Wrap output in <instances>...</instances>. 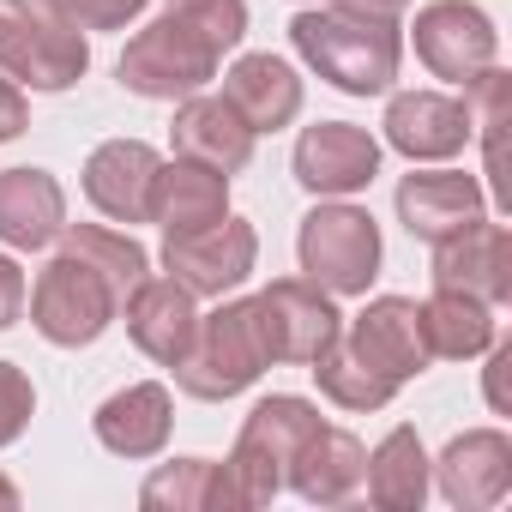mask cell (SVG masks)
<instances>
[{
	"instance_id": "cell-1",
	"label": "cell",
	"mask_w": 512,
	"mask_h": 512,
	"mask_svg": "<svg viewBox=\"0 0 512 512\" xmlns=\"http://www.w3.org/2000/svg\"><path fill=\"white\" fill-rule=\"evenodd\" d=\"M290 43L344 97H386L404 67V31L392 19H362L338 7H302L290 19Z\"/></svg>"
},
{
	"instance_id": "cell-2",
	"label": "cell",
	"mask_w": 512,
	"mask_h": 512,
	"mask_svg": "<svg viewBox=\"0 0 512 512\" xmlns=\"http://www.w3.org/2000/svg\"><path fill=\"white\" fill-rule=\"evenodd\" d=\"M169 368H175V386H181L187 398H205V404L241 398L253 380L272 368V350H266L260 314H253V296H247V302H223V308L199 314V320H193L187 350H181Z\"/></svg>"
},
{
	"instance_id": "cell-3",
	"label": "cell",
	"mask_w": 512,
	"mask_h": 512,
	"mask_svg": "<svg viewBox=\"0 0 512 512\" xmlns=\"http://www.w3.org/2000/svg\"><path fill=\"white\" fill-rule=\"evenodd\" d=\"M296 260H302V278L320 284L326 296H368L386 260L374 211L350 199H320L296 229Z\"/></svg>"
},
{
	"instance_id": "cell-4",
	"label": "cell",
	"mask_w": 512,
	"mask_h": 512,
	"mask_svg": "<svg viewBox=\"0 0 512 512\" xmlns=\"http://www.w3.org/2000/svg\"><path fill=\"white\" fill-rule=\"evenodd\" d=\"M320 422H326V416H320L308 398H296V392H272V398H260V404L247 410V422H241V434H235V452L223 458L229 476H235V488H241V512L272 506V500L284 494L290 458L302 452V440H308Z\"/></svg>"
},
{
	"instance_id": "cell-5",
	"label": "cell",
	"mask_w": 512,
	"mask_h": 512,
	"mask_svg": "<svg viewBox=\"0 0 512 512\" xmlns=\"http://www.w3.org/2000/svg\"><path fill=\"white\" fill-rule=\"evenodd\" d=\"M217 49L169 7V13H157L127 49H121V85L133 91V97H145V103H181V97H193V91H205L211 79H217Z\"/></svg>"
},
{
	"instance_id": "cell-6",
	"label": "cell",
	"mask_w": 512,
	"mask_h": 512,
	"mask_svg": "<svg viewBox=\"0 0 512 512\" xmlns=\"http://www.w3.org/2000/svg\"><path fill=\"white\" fill-rule=\"evenodd\" d=\"M25 302H31V326L55 350H85V344H97L121 320V296L103 284L97 266H85L79 253H67V247L37 272V284H31Z\"/></svg>"
},
{
	"instance_id": "cell-7",
	"label": "cell",
	"mask_w": 512,
	"mask_h": 512,
	"mask_svg": "<svg viewBox=\"0 0 512 512\" xmlns=\"http://www.w3.org/2000/svg\"><path fill=\"white\" fill-rule=\"evenodd\" d=\"M91 67V31H79L73 19L49 13V7H25L7 13V31H0V73L19 79L25 91H73Z\"/></svg>"
},
{
	"instance_id": "cell-8",
	"label": "cell",
	"mask_w": 512,
	"mask_h": 512,
	"mask_svg": "<svg viewBox=\"0 0 512 512\" xmlns=\"http://www.w3.org/2000/svg\"><path fill=\"white\" fill-rule=\"evenodd\" d=\"M260 266V229L247 217H217L205 229H187V235H163V272L199 302H223L229 290H241Z\"/></svg>"
},
{
	"instance_id": "cell-9",
	"label": "cell",
	"mask_w": 512,
	"mask_h": 512,
	"mask_svg": "<svg viewBox=\"0 0 512 512\" xmlns=\"http://www.w3.org/2000/svg\"><path fill=\"white\" fill-rule=\"evenodd\" d=\"M410 43H416V61L446 85H470L500 55V31L476 0H428L410 25Z\"/></svg>"
},
{
	"instance_id": "cell-10",
	"label": "cell",
	"mask_w": 512,
	"mask_h": 512,
	"mask_svg": "<svg viewBox=\"0 0 512 512\" xmlns=\"http://www.w3.org/2000/svg\"><path fill=\"white\" fill-rule=\"evenodd\" d=\"M253 314H260V332H266L272 362H296V368H308L344 332L338 296H326L308 278H272L260 296H253Z\"/></svg>"
},
{
	"instance_id": "cell-11",
	"label": "cell",
	"mask_w": 512,
	"mask_h": 512,
	"mask_svg": "<svg viewBox=\"0 0 512 512\" xmlns=\"http://www.w3.org/2000/svg\"><path fill=\"white\" fill-rule=\"evenodd\" d=\"M290 163L314 199H356L380 175V139L356 121H314V127H302Z\"/></svg>"
},
{
	"instance_id": "cell-12",
	"label": "cell",
	"mask_w": 512,
	"mask_h": 512,
	"mask_svg": "<svg viewBox=\"0 0 512 512\" xmlns=\"http://www.w3.org/2000/svg\"><path fill=\"white\" fill-rule=\"evenodd\" d=\"M428 476L446 506L488 512L512 494V434L506 428H464L446 440L440 458H428Z\"/></svg>"
},
{
	"instance_id": "cell-13",
	"label": "cell",
	"mask_w": 512,
	"mask_h": 512,
	"mask_svg": "<svg viewBox=\"0 0 512 512\" xmlns=\"http://www.w3.org/2000/svg\"><path fill=\"white\" fill-rule=\"evenodd\" d=\"M476 217H488V193L476 175L464 169H446V163H410V175L398 181V223L416 235V241H446L458 229H470Z\"/></svg>"
},
{
	"instance_id": "cell-14",
	"label": "cell",
	"mask_w": 512,
	"mask_h": 512,
	"mask_svg": "<svg viewBox=\"0 0 512 512\" xmlns=\"http://www.w3.org/2000/svg\"><path fill=\"white\" fill-rule=\"evenodd\" d=\"M434 290H464L488 308L512 302V229L476 217L470 229L434 241Z\"/></svg>"
},
{
	"instance_id": "cell-15",
	"label": "cell",
	"mask_w": 512,
	"mask_h": 512,
	"mask_svg": "<svg viewBox=\"0 0 512 512\" xmlns=\"http://www.w3.org/2000/svg\"><path fill=\"white\" fill-rule=\"evenodd\" d=\"M344 344L374 368V374H386L392 386H404V380H416V374H428V338H422V302H410V296H374L350 326H344Z\"/></svg>"
},
{
	"instance_id": "cell-16",
	"label": "cell",
	"mask_w": 512,
	"mask_h": 512,
	"mask_svg": "<svg viewBox=\"0 0 512 512\" xmlns=\"http://www.w3.org/2000/svg\"><path fill=\"white\" fill-rule=\"evenodd\" d=\"M157 145L145 139H103L85 157V199L109 217V223H151V187H157Z\"/></svg>"
},
{
	"instance_id": "cell-17",
	"label": "cell",
	"mask_w": 512,
	"mask_h": 512,
	"mask_svg": "<svg viewBox=\"0 0 512 512\" xmlns=\"http://www.w3.org/2000/svg\"><path fill=\"white\" fill-rule=\"evenodd\" d=\"M380 127H386V145L410 163H452L470 145V115L446 91H392Z\"/></svg>"
},
{
	"instance_id": "cell-18",
	"label": "cell",
	"mask_w": 512,
	"mask_h": 512,
	"mask_svg": "<svg viewBox=\"0 0 512 512\" xmlns=\"http://www.w3.org/2000/svg\"><path fill=\"white\" fill-rule=\"evenodd\" d=\"M91 428H97L103 452H115V458H127V464L157 458V452L169 446V434H175V398H169L163 380L121 386V392H109V398L97 404Z\"/></svg>"
},
{
	"instance_id": "cell-19",
	"label": "cell",
	"mask_w": 512,
	"mask_h": 512,
	"mask_svg": "<svg viewBox=\"0 0 512 512\" xmlns=\"http://www.w3.org/2000/svg\"><path fill=\"white\" fill-rule=\"evenodd\" d=\"M169 139H175V157H193V163H205V169H217V175H241V169L253 163V139H260V133H253L223 97L193 91V97L175 103Z\"/></svg>"
},
{
	"instance_id": "cell-20",
	"label": "cell",
	"mask_w": 512,
	"mask_h": 512,
	"mask_svg": "<svg viewBox=\"0 0 512 512\" xmlns=\"http://www.w3.org/2000/svg\"><path fill=\"white\" fill-rule=\"evenodd\" d=\"M362 470H368V446H362L350 428L320 422V428L302 440V452L290 458L284 488H296L308 506H344V500L362 494Z\"/></svg>"
},
{
	"instance_id": "cell-21",
	"label": "cell",
	"mask_w": 512,
	"mask_h": 512,
	"mask_svg": "<svg viewBox=\"0 0 512 512\" xmlns=\"http://www.w3.org/2000/svg\"><path fill=\"white\" fill-rule=\"evenodd\" d=\"M223 103L253 127V133H278L302 115V73L284 55H241L223 73Z\"/></svg>"
},
{
	"instance_id": "cell-22",
	"label": "cell",
	"mask_w": 512,
	"mask_h": 512,
	"mask_svg": "<svg viewBox=\"0 0 512 512\" xmlns=\"http://www.w3.org/2000/svg\"><path fill=\"white\" fill-rule=\"evenodd\" d=\"M67 229V193L49 169H0V241L13 253H37Z\"/></svg>"
},
{
	"instance_id": "cell-23",
	"label": "cell",
	"mask_w": 512,
	"mask_h": 512,
	"mask_svg": "<svg viewBox=\"0 0 512 512\" xmlns=\"http://www.w3.org/2000/svg\"><path fill=\"white\" fill-rule=\"evenodd\" d=\"M121 320H127V338L139 344V356H151V362H175L181 350H187V338H193V320H199V308H193V296L163 272H151L127 302H121Z\"/></svg>"
},
{
	"instance_id": "cell-24",
	"label": "cell",
	"mask_w": 512,
	"mask_h": 512,
	"mask_svg": "<svg viewBox=\"0 0 512 512\" xmlns=\"http://www.w3.org/2000/svg\"><path fill=\"white\" fill-rule=\"evenodd\" d=\"M229 217V175L193 163V157H175L157 169V187H151V223L163 235H187V229H205Z\"/></svg>"
},
{
	"instance_id": "cell-25",
	"label": "cell",
	"mask_w": 512,
	"mask_h": 512,
	"mask_svg": "<svg viewBox=\"0 0 512 512\" xmlns=\"http://www.w3.org/2000/svg\"><path fill=\"white\" fill-rule=\"evenodd\" d=\"M145 512H241V488L217 458H169L139 488Z\"/></svg>"
},
{
	"instance_id": "cell-26",
	"label": "cell",
	"mask_w": 512,
	"mask_h": 512,
	"mask_svg": "<svg viewBox=\"0 0 512 512\" xmlns=\"http://www.w3.org/2000/svg\"><path fill=\"white\" fill-rule=\"evenodd\" d=\"M362 488L380 512H422L434 476H428V446L410 422L386 428V440L368 452V470H362Z\"/></svg>"
},
{
	"instance_id": "cell-27",
	"label": "cell",
	"mask_w": 512,
	"mask_h": 512,
	"mask_svg": "<svg viewBox=\"0 0 512 512\" xmlns=\"http://www.w3.org/2000/svg\"><path fill=\"white\" fill-rule=\"evenodd\" d=\"M422 338H428L434 362H476L500 338V320L488 302H476L464 290H434L422 302Z\"/></svg>"
},
{
	"instance_id": "cell-28",
	"label": "cell",
	"mask_w": 512,
	"mask_h": 512,
	"mask_svg": "<svg viewBox=\"0 0 512 512\" xmlns=\"http://www.w3.org/2000/svg\"><path fill=\"white\" fill-rule=\"evenodd\" d=\"M55 241H61L67 253H79L85 266H97V272H103V284H109L121 302L151 278V253H145L127 229H109V223H67Z\"/></svg>"
},
{
	"instance_id": "cell-29",
	"label": "cell",
	"mask_w": 512,
	"mask_h": 512,
	"mask_svg": "<svg viewBox=\"0 0 512 512\" xmlns=\"http://www.w3.org/2000/svg\"><path fill=\"white\" fill-rule=\"evenodd\" d=\"M308 374L320 380V392H326L338 410H356V416H368V410H386V404L398 398V386H392L386 374H374V368H368V362H362V356L344 344V332H338V338H332V344H326L314 362H308Z\"/></svg>"
},
{
	"instance_id": "cell-30",
	"label": "cell",
	"mask_w": 512,
	"mask_h": 512,
	"mask_svg": "<svg viewBox=\"0 0 512 512\" xmlns=\"http://www.w3.org/2000/svg\"><path fill=\"white\" fill-rule=\"evenodd\" d=\"M169 7H175L217 55L241 49V37H247V0H169Z\"/></svg>"
},
{
	"instance_id": "cell-31",
	"label": "cell",
	"mask_w": 512,
	"mask_h": 512,
	"mask_svg": "<svg viewBox=\"0 0 512 512\" xmlns=\"http://www.w3.org/2000/svg\"><path fill=\"white\" fill-rule=\"evenodd\" d=\"M37 7H49V13H61V19H73L79 31H127V25H139V19H145L151 0H37Z\"/></svg>"
},
{
	"instance_id": "cell-32",
	"label": "cell",
	"mask_w": 512,
	"mask_h": 512,
	"mask_svg": "<svg viewBox=\"0 0 512 512\" xmlns=\"http://www.w3.org/2000/svg\"><path fill=\"white\" fill-rule=\"evenodd\" d=\"M37 416V386L19 362H0V446H13Z\"/></svg>"
},
{
	"instance_id": "cell-33",
	"label": "cell",
	"mask_w": 512,
	"mask_h": 512,
	"mask_svg": "<svg viewBox=\"0 0 512 512\" xmlns=\"http://www.w3.org/2000/svg\"><path fill=\"white\" fill-rule=\"evenodd\" d=\"M25 296H31V284H25V266L13 260V253H0V332H7V326L25 314Z\"/></svg>"
},
{
	"instance_id": "cell-34",
	"label": "cell",
	"mask_w": 512,
	"mask_h": 512,
	"mask_svg": "<svg viewBox=\"0 0 512 512\" xmlns=\"http://www.w3.org/2000/svg\"><path fill=\"white\" fill-rule=\"evenodd\" d=\"M25 127H31V97H25V85H19V79L0 73V145L19 139Z\"/></svg>"
},
{
	"instance_id": "cell-35",
	"label": "cell",
	"mask_w": 512,
	"mask_h": 512,
	"mask_svg": "<svg viewBox=\"0 0 512 512\" xmlns=\"http://www.w3.org/2000/svg\"><path fill=\"white\" fill-rule=\"evenodd\" d=\"M482 356H488V380H482V392H488V410H494V416H512V404H506V368H512V344H500V338H494Z\"/></svg>"
},
{
	"instance_id": "cell-36",
	"label": "cell",
	"mask_w": 512,
	"mask_h": 512,
	"mask_svg": "<svg viewBox=\"0 0 512 512\" xmlns=\"http://www.w3.org/2000/svg\"><path fill=\"white\" fill-rule=\"evenodd\" d=\"M326 7H338V13H362V19H404L410 13V0H326Z\"/></svg>"
},
{
	"instance_id": "cell-37",
	"label": "cell",
	"mask_w": 512,
	"mask_h": 512,
	"mask_svg": "<svg viewBox=\"0 0 512 512\" xmlns=\"http://www.w3.org/2000/svg\"><path fill=\"white\" fill-rule=\"evenodd\" d=\"M0 512H19V482L0 470Z\"/></svg>"
},
{
	"instance_id": "cell-38",
	"label": "cell",
	"mask_w": 512,
	"mask_h": 512,
	"mask_svg": "<svg viewBox=\"0 0 512 512\" xmlns=\"http://www.w3.org/2000/svg\"><path fill=\"white\" fill-rule=\"evenodd\" d=\"M0 7H7V13H25V7H37V0H0Z\"/></svg>"
},
{
	"instance_id": "cell-39",
	"label": "cell",
	"mask_w": 512,
	"mask_h": 512,
	"mask_svg": "<svg viewBox=\"0 0 512 512\" xmlns=\"http://www.w3.org/2000/svg\"><path fill=\"white\" fill-rule=\"evenodd\" d=\"M0 31H7V7H0Z\"/></svg>"
}]
</instances>
